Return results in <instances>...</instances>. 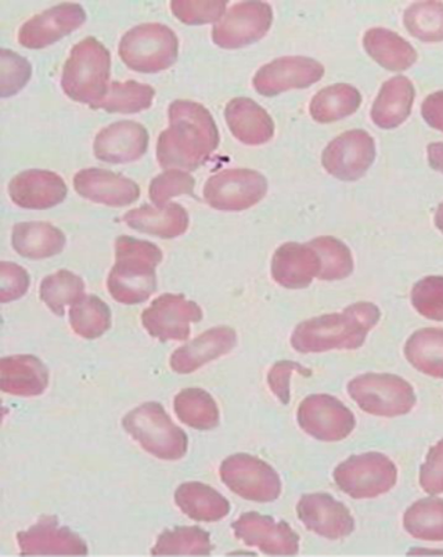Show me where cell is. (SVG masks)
Listing matches in <instances>:
<instances>
[{
	"label": "cell",
	"instance_id": "1",
	"mask_svg": "<svg viewBox=\"0 0 443 557\" xmlns=\"http://www.w3.org/2000/svg\"><path fill=\"white\" fill-rule=\"evenodd\" d=\"M168 114L170 127L158 139V163L167 171H196L219 146L216 121L210 111L188 100L173 101Z\"/></svg>",
	"mask_w": 443,
	"mask_h": 557
},
{
	"label": "cell",
	"instance_id": "2",
	"mask_svg": "<svg viewBox=\"0 0 443 557\" xmlns=\"http://www.w3.org/2000/svg\"><path fill=\"white\" fill-rule=\"evenodd\" d=\"M380 310L369 301L350 305L343 313L315 317L294 330L292 345L298 352L355 350L364 346L380 321Z\"/></svg>",
	"mask_w": 443,
	"mask_h": 557
},
{
	"label": "cell",
	"instance_id": "3",
	"mask_svg": "<svg viewBox=\"0 0 443 557\" xmlns=\"http://www.w3.org/2000/svg\"><path fill=\"white\" fill-rule=\"evenodd\" d=\"M161 260L155 244L126 235L116 238L115 264L107 280L110 295L120 304H144L157 290L156 269Z\"/></svg>",
	"mask_w": 443,
	"mask_h": 557
},
{
	"label": "cell",
	"instance_id": "4",
	"mask_svg": "<svg viewBox=\"0 0 443 557\" xmlns=\"http://www.w3.org/2000/svg\"><path fill=\"white\" fill-rule=\"evenodd\" d=\"M110 70L109 50L98 39L89 37L71 50L61 86L71 100L98 109L109 90Z\"/></svg>",
	"mask_w": 443,
	"mask_h": 557
},
{
	"label": "cell",
	"instance_id": "5",
	"mask_svg": "<svg viewBox=\"0 0 443 557\" xmlns=\"http://www.w3.org/2000/svg\"><path fill=\"white\" fill-rule=\"evenodd\" d=\"M122 426L141 448L158 459L176 461L185 457L186 433L172 422L161 404H141L122 419Z\"/></svg>",
	"mask_w": 443,
	"mask_h": 557
},
{
	"label": "cell",
	"instance_id": "6",
	"mask_svg": "<svg viewBox=\"0 0 443 557\" xmlns=\"http://www.w3.org/2000/svg\"><path fill=\"white\" fill-rule=\"evenodd\" d=\"M120 58L137 73L156 74L170 69L180 54V40L162 24H141L122 37Z\"/></svg>",
	"mask_w": 443,
	"mask_h": 557
},
{
	"label": "cell",
	"instance_id": "7",
	"mask_svg": "<svg viewBox=\"0 0 443 557\" xmlns=\"http://www.w3.org/2000/svg\"><path fill=\"white\" fill-rule=\"evenodd\" d=\"M348 393L361 410L377 417L406 416L416 404L410 383L391 374L356 376L349 382Z\"/></svg>",
	"mask_w": 443,
	"mask_h": 557
},
{
	"label": "cell",
	"instance_id": "8",
	"mask_svg": "<svg viewBox=\"0 0 443 557\" xmlns=\"http://www.w3.org/2000/svg\"><path fill=\"white\" fill-rule=\"evenodd\" d=\"M398 470L380 453L354 455L334 470L335 484L355 499L380 497L394 488Z\"/></svg>",
	"mask_w": 443,
	"mask_h": 557
},
{
	"label": "cell",
	"instance_id": "9",
	"mask_svg": "<svg viewBox=\"0 0 443 557\" xmlns=\"http://www.w3.org/2000/svg\"><path fill=\"white\" fill-rule=\"evenodd\" d=\"M221 479L234 494L253 503H273L282 482L271 465L248 454H236L221 465Z\"/></svg>",
	"mask_w": 443,
	"mask_h": 557
},
{
	"label": "cell",
	"instance_id": "10",
	"mask_svg": "<svg viewBox=\"0 0 443 557\" xmlns=\"http://www.w3.org/2000/svg\"><path fill=\"white\" fill-rule=\"evenodd\" d=\"M268 181L251 169H227L208 178L204 199L218 211L241 212L267 196Z\"/></svg>",
	"mask_w": 443,
	"mask_h": 557
},
{
	"label": "cell",
	"instance_id": "11",
	"mask_svg": "<svg viewBox=\"0 0 443 557\" xmlns=\"http://www.w3.org/2000/svg\"><path fill=\"white\" fill-rule=\"evenodd\" d=\"M298 423L320 442H341L354 432L356 421L348 407L333 396L312 395L298 407Z\"/></svg>",
	"mask_w": 443,
	"mask_h": 557
},
{
	"label": "cell",
	"instance_id": "12",
	"mask_svg": "<svg viewBox=\"0 0 443 557\" xmlns=\"http://www.w3.org/2000/svg\"><path fill=\"white\" fill-rule=\"evenodd\" d=\"M273 13L262 2H243L223 15L212 29V39L219 48L241 49L258 42L271 29Z\"/></svg>",
	"mask_w": 443,
	"mask_h": 557
},
{
	"label": "cell",
	"instance_id": "13",
	"mask_svg": "<svg viewBox=\"0 0 443 557\" xmlns=\"http://www.w3.org/2000/svg\"><path fill=\"white\" fill-rule=\"evenodd\" d=\"M202 320V310L182 295L165 294L152 301L141 314V323L152 337L161 342L186 341L192 324Z\"/></svg>",
	"mask_w": 443,
	"mask_h": 557
},
{
	"label": "cell",
	"instance_id": "14",
	"mask_svg": "<svg viewBox=\"0 0 443 557\" xmlns=\"http://www.w3.org/2000/svg\"><path fill=\"white\" fill-rule=\"evenodd\" d=\"M376 158L373 137L365 131H349L330 143L322 163L331 176L343 182H356L366 175Z\"/></svg>",
	"mask_w": 443,
	"mask_h": 557
},
{
	"label": "cell",
	"instance_id": "15",
	"mask_svg": "<svg viewBox=\"0 0 443 557\" xmlns=\"http://www.w3.org/2000/svg\"><path fill=\"white\" fill-rule=\"evenodd\" d=\"M232 528L238 540L263 554L292 556L299 552V536L286 521H276L271 516L244 513Z\"/></svg>",
	"mask_w": 443,
	"mask_h": 557
},
{
	"label": "cell",
	"instance_id": "16",
	"mask_svg": "<svg viewBox=\"0 0 443 557\" xmlns=\"http://www.w3.org/2000/svg\"><path fill=\"white\" fill-rule=\"evenodd\" d=\"M324 66L309 58H282L263 65L254 76L259 95L272 97L292 89L309 88L323 78Z\"/></svg>",
	"mask_w": 443,
	"mask_h": 557
},
{
	"label": "cell",
	"instance_id": "17",
	"mask_svg": "<svg viewBox=\"0 0 443 557\" xmlns=\"http://www.w3.org/2000/svg\"><path fill=\"white\" fill-rule=\"evenodd\" d=\"M86 13L79 4L63 3L28 20L19 30V42L27 49H45L83 27Z\"/></svg>",
	"mask_w": 443,
	"mask_h": 557
},
{
	"label": "cell",
	"instance_id": "18",
	"mask_svg": "<svg viewBox=\"0 0 443 557\" xmlns=\"http://www.w3.org/2000/svg\"><path fill=\"white\" fill-rule=\"evenodd\" d=\"M297 513L305 528L324 539H344L355 530L348 508L329 494L304 495L297 505Z\"/></svg>",
	"mask_w": 443,
	"mask_h": 557
},
{
	"label": "cell",
	"instance_id": "19",
	"mask_svg": "<svg viewBox=\"0 0 443 557\" xmlns=\"http://www.w3.org/2000/svg\"><path fill=\"white\" fill-rule=\"evenodd\" d=\"M74 187L89 201L113 208L131 206L140 197V188L134 181L99 168L76 173Z\"/></svg>",
	"mask_w": 443,
	"mask_h": 557
},
{
	"label": "cell",
	"instance_id": "20",
	"mask_svg": "<svg viewBox=\"0 0 443 557\" xmlns=\"http://www.w3.org/2000/svg\"><path fill=\"white\" fill-rule=\"evenodd\" d=\"M149 140V132L137 122H116L96 136L95 156L107 163L134 162L146 154Z\"/></svg>",
	"mask_w": 443,
	"mask_h": 557
},
{
	"label": "cell",
	"instance_id": "21",
	"mask_svg": "<svg viewBox=\"0 0 443 557\" xmlns=\"http://www.w3.org/2000/svg\"><path fill=\"white\" fill-rule=\"evenodd\" d=\"M67 191L63 177L40 169L20 173L9 184L10 198L24 209L53 208L64 201Z\"/></svg>",
	"mask_w": 443,
	"mask_h": 557
},
{
	"label": "cell",
	"instance_id": "22",
	"mask_svg": "<svg viewBox=\"0 0 443 557\" xmlns=\"http://www.w3.org/2000/svg\"><path fill=\"white\" fill-rule=\"evenodd\" d=\"M20 552L30 555H88V545L69 528H60L54 518H44L34 528L17 535Z\"/></svg>",
	"mask_w": 443,
	"mask_h": 557
},
{
	"label": "cell",
	"instance_id": "23",
	"mask_svg": "<svg viewBox=\"0 0 443 557\" xmlns=\"http://www.w3.org/2000/svg\"><path fill=\"white\" fill-rule=\"evenodd\" d=\"M320 269L322 262L310 244L287 243L273 255V280L284 288H307L315 277H319Z\"/></svg>",
	"mask_w": 443,
	"mask_h": 557
},
{
	"label": "cell",
	"instance_id": "24",
	"mask_svg": "<svg viewBox=\"0 0 443 557\" xmlns=\"http://www.w3.org/2000/svg\"><path fill=\"white\" fill-rule=\"evenodd\" d=\"M237 344V335L229 326H217L173 351L171 368L177 374H192L207 362L227 355Z\"/></svg>",
	"mask_w": 443,
	"mask_h": 557
},
{
	"label": "cell",
	"instance_id": "25",
	"mask_svg": "<svg viewBox=\"0 0 443 557\" xmlns=\"http://www.w3.org/2000/svg\"><path fill=\"white\" fill-rule=\"evenodd\" d=\"M225 117L229 129L247 146H261L272 139L274 124L271 115L256 101L237 97L227 104Z\"/></svg>",
	"mask_w": 443,
	"mask_h": 557
},
{
	"label": "cell",
	"instance_id": "26",
	"mask_svg": "<svg viewBox=\"0 0 443 557\" xmlns=\"http://www.w3.org/2000/svg\"><path fill=\"white\" fill-rule=\"evenodd\" d=\"M0 386L8 395L35 397L49 385L48 368L35 356H9L0 361Z\"/></svg>",
	"mask_w": 443,
	"mask_h": 557
},
{
	"label": "cell",
	"instance_id": "27",
	"mask_svg": "<svg viewBox=\"0 0 443 557\" xmlns=\"http://www.w3.org/2000/svg\"><path fill=\"white\" fill-rule=\"evenodd\" d=\"M415 96V86L405 76L386 81L371 109V120L381 129L398 127L409 117Z\"/></svg>",
	"mask_w": 443,
	"mask_h": 557
},
{
	"label": "cell",
	"instance_id": "28",
	"mask_svg": "<svg viewBox=\"0 0 443 557\" xmlns=\"http://www.w3.org/2000/svg\"><path fill=\"white\" fill-rule=\"evenodd\" d=\"M122 221L136 232L160 238L180 237L188 227L187 211L177 203H168L164 208L145 206L132 209Z\"/></svg>",
	"mask_w": 443,
	"mask_h": 557
},
{
	"label": "cell",
	"instance_id": "29",
	"mask_svg": "<svg viewBox=\"0 0 443 557\" xmlns=\"http://www.w3.org/2000/svg\"><path fill=\"white\" fill-rule=\"evenodd\" d=\"M12 244L15 252L24 258L48 259L64 249L65 235L49 223H19L13 228Z\"/></svg>",
	"mask_w": 443,
	"mask_h": 557
},
{
	"label": "cell",
	"instance_id": "30",
	"mask_svg": "<svg viewBox=\"0 0 443 557\" xmlns=\"http://www.w3.org/2000/svg\"><path fill=\"white\" fill-rule=\"evenodd\" d=\"M176 505L183 513L196 521H219L231 512V504L210 485L190 482L180 485L175 493Z\"/></svg>",
	"mask_w": 443,
	"mask_h": 557
},
{
	"label": "cell",
	"instance_id": "31",
	"mask_svg": "<svg viewBox=\"0 0 443 557\" xmlns=\"http://www.w3.org/2000/svg\"><path fill=\"white\" fill-rule=\"evenodd\" d=\"M364 45L371 59L389 71H405L416 63L417 53L407 40L390 29L373 28L365 35Z\"/></svg>",
	"mask_w": 443,
	"mask_h": 557
},
{
	"label": "cell",
	"instance_id": "32",
	"mask_svg": "<svg viewBox=\"0 0 443 557\" xmlns=\"http://www.w3.org/2000/svg\"><path fill=\"white\" fill-rule=\"evenodd\" d=\"M360 104L361 96L358 89L350 85L339 84L320 90L313 97L309 110L310 115L319 124H331L355 114Z\"/></svg>",
	"mask_w": 443,
	"mask_h": 557
},
{
	"label": "cell",
	"instance_id": "33",
	"mask_svg": "<svg viewBox=\"0 0 443 557\" xmlns=\"http://www.w3.org/2000/svg\"><path fill=\"white\" fill-rule=\"evenodd\" d=\"M405 356L417 371L443 380V329L415 332L406 342Z\"/></svg>",
	"mask_w": 443,
	"mask_h": 557
},
{
	"label": "cell",
	"instance_id": "34",
	"mask_svg": "<svg viewBox=\"0 0 443 557\" xmlns=\"http://www.w3.org/2000/svg\"><path fill=\"white\" fill-rule=\"evenodd\" d=\"M175 412L182 423L197 429L211 431L219 425V410L210 393L202 389H185L175 397Z\"/></svg>",
	"mask_w": 443,
	"mask_h": 557
},
{
	"label": "cell",
	"instance_id": "35",
	"mask_svg": "<svg viewBox=\"0 0 443 557\" xmlns=\"http://www.w3.org/2000/svg\"><path fill=\"white\" fill-rule=\"evenodd\" d=\"M156 91L149 85L139 82H113L98 109L110 114H136L150 109Z\"/></svg>",
	"mask_w": 443,
	"mask_h": 557
},
{
	"label": "cell",
	"instance_id": "36",
	"mask_svg": "<svg viewBox=\"0 0 443 557\" xmlns=\"http://www.w3.org/2000/svg\"><path fill=\"white\" fill-rule=\"evenodd\" d=\"M404 525L411 536L422 541H443V499L417 500L406 510Z\"/></svg>",
	"mask_w": 443,
	"mask_h": 557
},
{
	"label": "cell",
	"instance_id": "37",
	"mask_svg": "<svg viewBox=\"0 0 443 557\" xmlns=\"http://www.w3.org/2000/svg\"><path fill=\"white\" fill-rule=\"evenodd\" d=\"M85 298L83 278L67 270L48 275L40 284V299L56 315H64L67 306Z\"/></svg>",
	"mask_w": 443,
	"mask_h": 557
},
{
	"label": "cell",
	"instance_id": "38",
	"mask_svg": "<svg viewBox=\"0 0 443 557\" xmlns=\"http://www.w3.org/2000/svg\"><path fill=\"white\" fill-rule=\"evenodd\" d=\"M70 324L76 335L96 339L110 330V308L98 296H85L71 308Z\"/></svg>",
	"mask_w": 443,
	"mask_h": 557
},
{
	"label": "cell",
	"instance_id": "39",
	"mask_svg": "<svg viewBox=\"0 0 443 557\" xmlns=\"http://www.w3.org/2000/svg\"><path fill=\"white\" fill-rule=\"evenodd\" d=\"M213 549L210 534L200 528H177L158 536L152 555H210Z\"/></svg>",
	"mask_w": 443,
	"mask_h": 557
},
{
	"label": "cell",
	"instance_id": "40",
	"mask_svg": "<svg viewBox=\"0 0 443 557\" xmlns=\"http://www.w3.org/2000/svg\"><path fill=\"white\" fill-rule=\"evenodd\" d=\"M318 252L322 269L319 277L323 281L344 280L353 273V253L344 243L334 237H319L309 243Z\"/></svg>",
	"mask_w": 443,
	"mask_h": 557
},
{
	"label": "cell",
	"instance_id": "41",
	"mask_svg": "<svg viewBox=\"0 0 443 557\" xmlns=\"http://www.w3.org/2000/svg\"><path fill=\"white\" fill-rule=\"evenodd\" d=\"M406 29L422 42L443 40V3L419 2L405 13Z\"/></svg>",
	"mask_w": 443,
	"mask_h": 557
},
{
	"label": "cell",
	"instance_id": "42",
	"mask_svg": "<svg viewBox=\"0 0 443 557\" xmlns=\"http://www.w3.org/2000/svg\"><path fill=\"white\" fill-rule=\"evenodd\" d=\"M226 3L225 0H208V2L173 0L171 10L183 24L201 25L221 22L225 15Z\"/></svg>",
	"mask_w": 443,
	"mask_h": 557
},
{
	"label": "cell",
	"instance_id": "43",
	"mask_svg": "<svg viewBox=\"0 0 443 557\" xmlns=\"http://www.w3.org/2000/svg\"><path fill=\"white\" fill-rule=\"evenodd\" d=\"M196 181L187 172L171 169L150 184V199L157 208H164L171 198L195 191Z\"/></svg>",
	"mask_w": 443,
	"mask_h": 557
},
{
	"label": "cell",
	"instance_id": "44",
	"mask_svg": "<svg viewBox=\"0 0 443 557\" xmlns=\"http://www.w3.org/2000/svg\"><path fill=\"white\" fill-rule=\"evenodd\" d=\"M411 304L426 319L443 321V277L420 280L411 290Z\"/></svg>",
	"mask_w": 443,
	"mask_h": 557
},
{
	"label": "cell",
	"instance_id": "45",
	"mask_svg": "<svg viewBox=\"0 0 443 557\" xmlns=\"http://www.w3.org/2000/svg\"><path fill=\"white\" fill-rule=\"evenodd\" d=\"M2 59V97H10L19 94L28 84L30 78V64L17 53L3 49L0 53Z\"/></svg>",
	"mask_w": 443,
	"mask_h": 557
},
{
	"label": "cell",
	"instance_id": "46",
	"mask_svg": "<svg viewBox=\"0 0 443 557\" xmlns=\"http://www.w3.org/2000/svg\"><path fill=\"white\" fill-rule=\"evenodd\" d=\"M0 275H2V290H0L2 304L17 300L27 294L29 275L22 265L3 262L0 264Z\"/></svg>",
	"mask_w": 443,
	"mask_h": 557
},
{
	"label": "cell",
	"instance_id": "47",
	"mask_svg": "<svg viewBox=\"0 0 443 557\" xmlns=\"http://www.w3.org/2000/svg\"><path fill=\"white\" fill-rule=\"evenodd\" d=\"M420 484L426 493H443V441L432 447L420 470Z\"/></svg>",
	"mask_w": 443,
	"mask_h": 557
},
{
	"label": "cell",
	"instance_id": "48",
	"mask_svg": "<svg viewBox=\"0 0 443 557\" xmlns=\"http://www.w3.org/2000/svg\"><path fill=\"white\" fill-rule=\"evenodd\" d=\"M293 372H300V374L309 375L310 372L305 370L303 366L297 364L293 361H280L274 364L271 372L268 375L269 386L273 395L279 398L283 404L290 401V377Z\"/></svg>",
	"mask_w": 443,
	"mask_h": 557
},
{
	"label": "cell",
	"instance_id": "49",
	"mask_svg": "<svg viewBox=\"0 0 443 557\" xmlns=\"http://www.w3.org/2000/svg\"><path fill=\"white\" fill-rule=\"evenodd\" d=\"M421 114L427 124L443 132V91L427 97L421 107Z\"/></svg>",
	"mask_w": 443,
	"mask_h": 557
},
{
	"label": "cell",
	"instance_id": "50",
	"mask_svg": "<svg viewBox=\"0 0 443 557\" xmlns=\"http://www.w3.org/2000/svg\"><path fill=\"white\" fill-rule=\"evenodd\" d=\"M429 161L432 169L443 173V143H432L429 146Z\"/></svg>",
	"mask_w": 443,
	"mask_h": 557
},
{
	"label": "cell",
	"instance_id": "51",
	"mask_svg": "<svg viewBox=\"0 0 443 557\" xmlns=\"http://www.w3.org/2000/svg\"><path fill=\"white\" fill-rule=\"evenodd\" d=\"M435 224L436 227L440 228L441 232L443 233V202L441 203L440 207H438V211L435 214Z\"/></svg>",
	"mask_w": 443,
	"mask_h": 557
}]
</instances>
